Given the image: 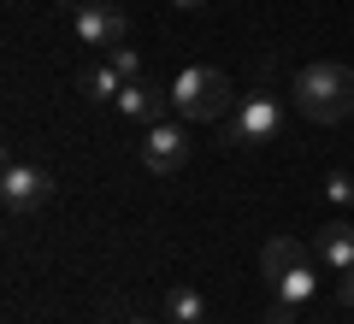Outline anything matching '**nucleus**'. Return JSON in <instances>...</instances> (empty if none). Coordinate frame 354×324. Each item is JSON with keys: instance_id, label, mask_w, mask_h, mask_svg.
I'll list each match as a JSON object with an SVG mask.
<instances>
[{"instance_id": "nucleus-1", "label": "nucleus", "mask_w": 354, "mask_h": 324, "mask_svg": "<svg viewBox=\"0 0 354 324\" xmlns=\"http://www.w3.org/2000/svg\"><path fill=\"white\" fill-rule=\"evenodd\" d=\"M295 113L313 118V124H342V118H354V71L337 59H313L295 71Z\"/></svg>"}, {"instance_id": "nucleus-15", "label": "nucleus", "mask_w": 354, "mask_h": 324, "mask_svg": "<svg viewBox=\"0 0 354 324\" xmlns=\"http://www.w3.org/2000/svg\"><path fill=\"white\" fill-rule=\"evenodd\" d=\"M295 301H283V295H272V307H266V324H295Z\"/></svg>"}, {"instance_id": "nucleus-13", "label": "nucleus", "mask_w": 354, "mask_h": 324, "mask_svg": "<svg viewBox=\"0 0 354 324\" xmlns=\"http://www.w3.org/2000/svg\"><path fill=\"white\" fill-rule=\"evenodd\" d=\"M325 200H330V207H354V171L325 177Z\"/></svg>"}, {"instance_id": "nucleus-18", "label": "nucleus", "mask_w": 354, "mask_h": 324, "mask_svg": "<svg viewBox=\"0 0 354 324\" xmlns=\"http://www.w3.org/2000/svg\"><path fill=\"white\" fill-rule=\"evenodd\" d=\"M130 324H148V318H130Z\"/></svg>"}, {"instance_id": "nucleus-14", "label": "nucleus", "mask_w": 354, "mask_h": 324, "mask_svg": "<svg viewBox=\"0 0 354 324\" xmlns=\"http://www.w3.org/2000/svg\"><path fill=\"white\" fill-rule=\"evenodd\" d=\"M106 59H113V65H118V71H124V77H130V83H142V53H136V48H130V41H118V48H113V53H106Z\"/></svg>"}, {"instance_id": "nucleus-9", "label": "nucleus", "mask_w": 354, "mask_h": 324, "mask_svg": "<svg viewBox=\"0 0 354 324\" xmlns=\"http://www.w3.org/2000/svg\"><path fill=\"white\" fill-rule=\"evenodd\" d=\"M319 260H325L337 277L354 271V225H342V218H337V225L319 230Z\"/></svg>"}, {"instance_id": "nucleus-3", "label": "nucleus", "mask_w": 354, "mask_h": 324, "mask_svg": "<svg viewBox=\"0 0 354 324\" xmlns=\"http://www.w3.org/2000/svg\"><path fill=\"white\" fill-rule=\"evenodd\" d=\"M283 124V106L272 95H242L236 113H230V142L236 148H260V142H272Z\"/></svg>"}, {"instance_id": "nucleus-5", "label": "nucleus", "mask_w": 354, "mask_h": 324, "mask_svg": "<svg viewBox=\"0 0 354 324\" xmlns=\"http://www.w3.org/2000/svg\"><path fill=\"white\" fill-rule=\"evenodd\" d=\"M48 195H53V177L41 171V165L12 160L0 171V200H6V212H36V207H48Z\"/></svg>"}, {"instance_id": "nucleus-8", "label": "nucleus", "mask_w": 354, "mask_h": 324, "mask_svg": "<svg viewBox=\"0 0 354 324\" xmlns=\"http://www.w3.org/2000/svg\"><path fill=\"white\" fill-rule=\"evenodd\" d=\"M301 265H307V248L295 236H272L260 248V277H266V283H283V277L301 271Z\"/></svg>"}, {"instance_id": "nucleus-11", "label": "nucleus", "mask_w": 354, "mask_h": 324, "mask_svg": "<svg viewBox=\"0 0 354 324\" xmlns=\"http://www.w3.org/2000/svg\"><path fill=\"white\" fill-rule=\"evenodd\" d=\"M124 83H130V77L118 71L113 59H106V65H88V71H83V100H118V95H124Z\"/></svg>"}, {"instance_id": "nucleus-17", "label": "nucleus", "mask_w": 354, "mask_h": 324, "mask_svg": "<svg viewBox=\"0 0 354 324\" xmlns=\"http://www.w3.org/2000/svg\"><path fill=\"white\" fill-rule=\"evenodd\" d=\"M171 6H183V12H195V6H207V0H171Z\"/></svg>"}, {"instance_id": "nucleus-2", "label": "nucleus", "mask_w": 354, "mask_h": 324, "mask_svg": "<svg viewBox=\"0 0 354 324\" xmlns=\"http://www.w3.org/2000/svg\"><path fill=\"white\" fill-rule=\"evenodd\" d=\"M171 106H177V118H189V124H213L230 106V77L218 71V65H183L177 83H171Z\"/></svg>"}, {"instance_id": "nucleus-16", "label": "nucleus", "mask_w": 354, "mask_h": 324, "mask_svg": "<svg viewBox=\"0 0 354 324\" xmlns=\"http://www.w3.org/2000/svg\"><path fill=\"white\" fill-rule=\"evenodd\" d=\"M337 295H342V307H354V271H342V289H337Z\"/></svg>"}, {"instance_id": "nucleus-7", "label": "nucleus", "mask_w": 354, "mask_h": 324, "mask_svg": "<svg viewBox=\"0 0 354 324\" xmlns=\"http://www.w3.org/2000/svg\"><path fill=\"white\" fill-rule=\"evenodd\" d=\"M113 106L130 118V124H160V118H165V106H171V88H153V83H124V95H118Z\"/></svg>"}, {"instance_id": "nucleus-12", "label": "nucleus", "mask_w": 354, "mask_h": 324, "mask_svg": "<svg viewBox=\"0 0 354 324\" xmlns=\"http://www.w3.org/2000/svg\"><path fill=\"white\" fill-rule=\"evenodd\" d=\"M272 295H283V301H295V307H307V301L319 295V277H313V265H301V271H290L283 283H272Z\"/></svg>"}, {"instance_id": "nucleus-10", "label": "nucleus", "mask_w": 354, "mask_h": 324, "mask_svg": "<svg viewBox=\"0 0 354 324\" xmlns=\"http://www.w3.org/2000/svg\"><path fill=\"white\" fill-rule=\"evenodd\" d=\"M165 324H207V295L189 283L165 289Z\"/></svg>"}, {"instance_id": "nucleus-6", "label": "nucleus", "mask_w": 354, "mask_h": 324, "mask_svg": "<svg viewBox=\"0 0 354 324\" xmlns=\"http://www.w3.org/2000/svg\"><path fill=\"white\" fill-rule=\"evenodd\" d=\"M142 165H148L153 177H171L189 165V136L177 124H148V136H142Z\"/></svg>"}, {"instance_id": "nucleus-4", "label": "nucleus", "mask_w": 354, "mask_h": 324, "mask_svg": "<svg viewBox=\"0 0 354 324\" xmlns=\"http://www.w3.org/2000/svg\"><path fill=\"white\" fill-rule=\"evenodd\" d=\"M71 30H77L83 48H106V53H113L118 41H130V18L118 12V6H106V0H83L71 12Z\"/></svg>"}]
</instances>
